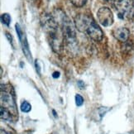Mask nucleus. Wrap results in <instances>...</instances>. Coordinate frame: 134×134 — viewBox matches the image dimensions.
<instances>
[{
	"instance_id": "18",
	"label": "nucleus",
	"mask_w": 134,
	"mask_h": 134,
	"mask_svg": "<svg viewBox=\"0 0 134 134\" xmlns=\"http://www.w3.org/2000/svg\"><path fill=\"white\" fill-rule=\"evenodd\" d=\"M52 112H53V114H54V116L56 118V114H55V110H52Z\"/></svg>"
},
{
	"instance_id": "2",
	"label": "nucleus",
	"mask_w": 134,
	"mask_h": 134,
	"mask_svg": "<svg viewBox=\"0 0 134 134\" xmlns=\"http://www.w3.org/2000/svg\"><path fill=\"white\" fill-rule=\"evenodd\" d=\"M75 25L76 29L80 32H85L95 42H101L104 38V32L99 26L97 24L90 15L80 14L75 18Z\"/></svg>"
},
{
	"instance_id": "10",
	"label": "nucleus",
	"mask_w": 134,
	"mask_h": 134,
	"mask_svg": "<svg viewBox=\"0 0 134 134\" xmlns=\"http://www.w3.org/2000/svg\"><path fill=\"white\" fill-rule=\"evenodd\" d=\"M1 21L4 25L8 27L10 23H11V17H10V15L8 13H3L1 16Z\"/></svg>"
},
{
	"instance_id": "8",
	"label": "nucleus",
	"mask_w": 134,
	"mask_h": 134,
	"mask_svg": "<svg viewBox=\"0 0 134 134\" xmlns=\"http://www.w3.org/2000/svg\"><path fill=\"white\" fill-rule=\"evenodd\" d=\"M0 116H1V118L4 121L11 122L13 120V114L11 113V112L3 106L0 107Z\"/></svg>"
},
{
	"instance_id": "3",
	"label": "nucleus",
	"mask_w": 134,
	"mask_h": 134,
	"mask_svg": "<svg viewBox=\"0 0 134 134\" xmlns=\"http://www.w3.org/2000/svg\"><path fill=\"white\" fill-rule=\"evenodd\" d=\"M56 15H53L55 17L56 22L58 23L64 34L65 38L68 42H74L76 38L75 33V26L71 22V20L68 18V16L60 10L56 11Z\"/></svg>"
},
{
	"instance_id": "7",
	"label": "nucleus",
	"mask_w": 134,
	"mask_h": 134,
	"mask_svg": "<svg viewBox=\"0 0 134 134\" xmlns=\"http://www.w3.org/2000/svg\"><path fill=\"white\" fill-rule=\"evenodd\" d=\"M113 35L117 40H118L121 42H126L129 38V30L126 27H118L113 30Z\"/></svg>"
},
{
	"instance_id": "5",
	"label": "nucleus",
	"mask_w": 134,
	"mask_h": 134,
	"mask_svg": "<svg viewBox=\"0 0 134 134\" xmlns=\"http://www.w3.org/2000/svg\"><path fill=\"white\" fill-rule=\"evenodd\" d=\"M1 106L8 109L13 115H16L18 113L13 94L7 90L6 87H4V89L1 87Z\"/></svg>"
},
{
	"instance_id": "11",
	"label": "nucleus",
	"mask_w": 134,
	"mask_h": 134,
	"mask_svg": "<svg viewBox=\"0 0 134 134\" xmlns=\"http://www.w3.org/2000/svg\"><path fill=\"white\" fill-rule=\"evenodd\" d=\"M71 3L77 8H81L86 3L87 0H70Z\"/></svg>"
},
{
	"instance_id": "9",
	"label": "nucleus",
	"mask_w": 134,
	"mask_h": 134,
	"mask_svg": "<svg viewBox=\"0 0 134 134\" xmlns=\"http://www.w3.org/2000/svg\"><path fill=\"white\" fill-rule=\"evenodd\" d=\"M21 110L23 113H29L32 110V105H31L27 101H23L21 104Z\"/></svg>"
},
{
	"instance_id": "6",
	"label": "nucleus",
	"mask_w": 134,
	"mask_h": 134,
	"mask_svg": "<svg viewBox=\"0 0 134 134\" xmlns=\"http://www.w3.org/2000/svg\"><path fill=\"white\" fill-rule=\"evenodd\" d=\"M97 18L99 23L104 27H109L113 23V13L108 7H102L98 10Z\"/></svg>"
},
{
	"instance_id": "4",
	"label": "nucleus",
	"mask_w": 134,
	"mask_h": 134,
	"mask_svg": "<svg viewBox=\"0 0 134 134\" xmlns=\"http://www.w3.org/2000/svg\"><path fill=\"white\" fill-rule=\"evenodd\" d=\"M113 6L120 18L132 19L134 18V2L132 0H114Z\"/></svg>"
},
{
	"instance_id": "16",
	"label": "nucleus",
	"mask_w": 134,
	"mask_h": 134,
	"mask_svg": "<svg viewBox=\"0 0 134 134\" xmlns=\"http://www.w3.org/2000/svg\"><path fill=\"white\" fill-rule=\"evenodd\" d=\"M1 134H14L11 132H8V131H6V130H3V128L1 129Z\"/></svg>"
},
{
	"instance_id": "19",
	"label": "nucleus",
	"mask_w": 134,
	"mask_h": 134,
	"mask_svg": "<svg viewBox=\"0 0 134 134\" xmlns=\"http://www.w3.org/2000/svg\"><path fill=\"white\" fill-rule=\"evenodd\" d=\"M104 1H106V2H111V1H114V0H104Z\"/></svg>"
},
{
	"instance_id": "13",
	"label": "nucleus",
	"mask_w": 134,
	"mask_h": 134,
	"mask_svg": "<svg viewBox=\"0 0 134 134\" xmlns=\"http://www.w3.org/2000/svg\"><path fill=\"white\" fill-rule=\"evenodd\" d=\"M5 35H6V37L8 39V41H9V42L11 43V44H13V37H12V36L10 35L8 32H5Z\"/></svg>"
},
{
	"instance_id": "1",
	"label": "nucleus",
	"mask_w": 134,
	"mask_h": 134,
	"mask_svg": "<svg viewBox=\"0 0 134 134\" xmlns=\"http://www.w3.org/2000/svg\"><path fill=\"white\" fill-rule=\"evenodd\" d=\"M41 23L48 37L51 48L55 52H60L62 49L65 37L55 17L51 14L43 13L41 18Z\"/></svg>"
},
{
	"instance_id": "17",
	"label": "nucleus",
	"mask_w": 134,
	"mask_h": 134,
	"mask_svg": "<svg viewBox=\"0 0 134 134\" xmlns=\"http://www.w3.org/2000/svg\"><path fill=\"white\" fill-rule=\"evenodd\" d=\"M36 67H37V71L38 72V74L41 75V70H40V67H39V65H37V60L36 61Z\"/></svg>"
},
{
	"instance_id": "14",
	"label": "nucleus",
	"mask_w": 134,
	"mask_h": 134,
	"mask_svg": "<svg viewBox=\"0 0 134 134\" xmlns=\"http://www.w3.org/2000/svg\"><path fill=\"white\" fill-rule=\"evenodd\" d=\"M77 85L80 87V89H84L85 88V83L82 80H79L77 82Z\"/></svg>"
},
{
	"instance_id": "15",
	"label": "nucleus",
	"mask_w": 134,
	"mask_h": 134,
	"mask_svg": "<svg viewBox=\"0 0 134 134\" xmlns=\"http://www.w3.org/2000/svg\"><path fill=\"white\" fill-rule=\"evenodd\" d=\"M52 76H53V78H54V79H57V78H59V77H60V72H58V71L54 72V73L52 74Z\"/></svg>"
},
{
	"instance_id": "12",
	"label": "nucleus",
	"mask_w": 134,
	"mask_h": 134,
	"mask_svg": "<svg viewBox=\"0 0 134 134\" xmlns=\"http://www.w3.org/2000/svg\"><path fill=\"white\" fill-rule=\"evenodd\" d=\"M75 104L78 107H80V106L83 105V104H84L83 97H82L81 95H80V94H76L75 95Z\"/></svg>"
}]
</instances>
